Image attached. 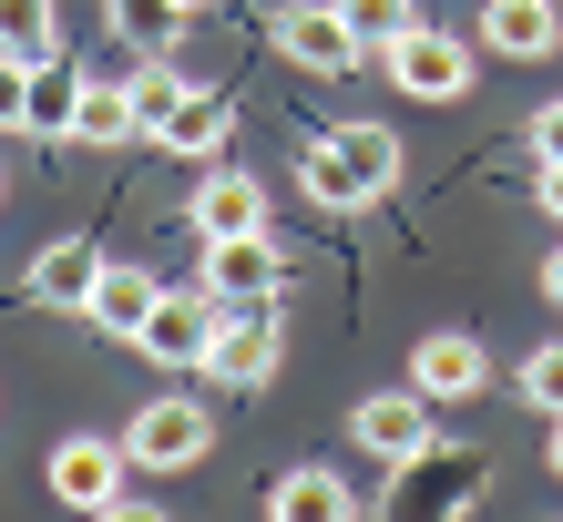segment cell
<instances>
[{
  "label": "cell",
  "instance_id": "obj_8",
  "mask_svg": "<svg viewBox=\"0 0 563 522\" xmlns=\"http://www.w3.org/2000/svg\"><path fill=\"white\" fill-rule=\"evenodd\" d=\"M206 369H216L225 389H267V379H277V298H267V308H225Z\"/></svg>",
  "mask_w": 563,
  "mask_h": 522
},
{
  "label": "cell",
  "instance_id": "obj_28",
  "mask_svg": "<svg viewBox=\"0 0 563 522\" xmlns=\"http://www.w3.org/2000/svg\"><path fill=\"white\" fill-rule=\"evenodd\" d=\"M543 206H553V215H563V165H543Z\"/></svg>",
  "mask_w": 563,
  "mask_h": 522
},
{
  "label": "cell",
  "instance_id": "obj_5",
  "mask_svg": "<svg viewBox=\"0 0 563 522\" xmlns=\"http://www.w3.org/2000/svg\"><path fill=\"white\" fill-rule=\"evenodd\" d=\"M267 31H277V52L297 62V73H349V62L369 52V42L349 31V11H339V0H287Z\"/></svg>",
  "mask_w": 563,
  "mask_h": 522
},
{
  "label": "cell",
  "instance_id": "obj_7",
  "mask_svg": "<svg viewBox=\"0 0 563 522\" xmlns=\"http://www.w3.org/2000/svg\"><path fill=\"white\" fill-rule=\"evenodd\" d=\"M216 318H225V308L206 298V287H195V298H175V287H164V298H154V318L134 329V348H144V358H164V369H206Z\"/></svg>",
  "mask_w": 563,
  "mask_h": 522
},
{
  "label": "cell",
  "instance_id": "obj_26",
  "mask_svg": "<svg viewBox=\"0 0 563 522\" xmlns=\"http://www.w3.org/2000/svg\"><path fill=\"white\" fill-rule=\"evenodd\" d=\"M533 165H563V92L533 113Z\"/></svg>",
  "mask_w": 563,
  "mask_h": 522
},
{
  "label": "cell",
  "instance_id": "obj_21",
  "mask_svg": "<svg viewBox=\"0 0 563 522\" xmlns=\"http://www.w3.org/2000/svg\"><path fill=\"white\" fill-rule=\"evenodd\" d=\"M113 31L164 62V52H175V31H185V0H113Z\"/></svg>",
  "mask_w": 563,
  "mask_h": 522
},
{
  "label": "cell",
  "instance_id": "obj_6",
  "mask_svg": "<svg viewBox=\"0 0 563 522\" xmlns=\"http://www.w3.org/2000/svg\"><path fill=\"white\" fill-rule=\"evenodd\" d=\"M206 298H216V308H267V298H277V246H267V225H246V236H206Z\"/></svg>",
  "mask_w": 563,
  "mask_h": 522
},
{
  "label": "cell",
  "instance_id": "obj_16",
  "mask_svg": "<svg viewBox=\"0 0 563 522\" xmlns=\"http://www.w3.org/2000/svg\"><path fill=\"white\" fill-rule=\"evenodd\" d=\"M73 123H82V73H73V62H31V123H21V134L62 144Z\"/></svg>",
  "mask_w": 563,
  "mask_h": 522
},
{
  "label": "cell",
  "instance_id": "obj_19",
  "mask_svg": "<svg viewBox=\"0 0 563 522\" xmlns=\"http://www.w3.org/2000/svg\"><path fill=\"white\" fill-rule=\"evenodd\" d=\"M82 144H123V134H144V113H134V82H82V123H73Z\"/></svg>",
  "mask_w": 563,
  "mask_h": 522
},
{
  "label": "cell",
  "instance_id": "obj_12",
  "mask_svg": "<svg viewBox=\"0 0 563 522\" xmlns=\"http://www.w3.org/2000/svg\"><path fill=\"white\" fill-rule=\"evenodd\" d=\"M410 379L430 389V400H472V389L492 379V358H482V338L430 329V338H410Z\"/></svg>",
  "mask_w": 563,
  "mask_h": 522
},
{
  "label": "cell",
  "instance_id": "obj_3",
  "mask_svg": "<svg viewBox=\"0 0 563 522\" xmlns=\"http://www.w3.org/2000/svg\"><path fill=\"white\" fill-rule=\"evenodd\" d=\"M482 481H492V462L482 451H410V462H389V502H410V512H472L482 502Z\"/></svg>",
  "mask_w": 563,
  "mask_h": 522
},
{
  "label": "cell",
  "instance_id": "obj_9",
  "mask_svg": "<svg viewBox=\"0 0 563 522\" xmlns=\"http://www.w3.org/2000/svg\"><path fill=\"white\" fill-rule=\"evenodd\" d=\"M123 462H134V451H113V441H62L52 451V492L62 502H73V512H134V502H123Z\"/></svg>",
  "mask_w": 563,
  "mask_h": 522
},
{
  "label": "cell",
  "instance_id": "obj_23",
  "mask_svg": "<svg viewBox=\"0 0 563 522\" xmlns=\"http://www.w3.org/2000/svg\"><path fill=\"white\" fill-rule=\"evenodd\" d=\"M185 103V73H164V62L144 52V73H134V113H144V134H164V113Z\"/></svg>",
  "mask_w": 563,
  "mask_h": 522
},
{
  "label": "cell",
  "instance_id": "obj_15",
  "mask_svg": "<svg viewBox=\"0 0 563 522\" xmlns=\"http://www.w3.org/2000/svg\"><path fill=\"white\" fill-rule=\"evenodd\" d=\"M482 42L512 52V62H543L563 42V21H553V0H492V11H482Z\"/></svg>",
  "mask_w": 563,
  "mask_h": 522
},
{
  "label": "cell",
  "instance_id": "obj_17",
  "mask_svg": "<svg viewBox=\"0 0 563 522\" xmlns=\"http://www.w3.org/2000/svg\"><path fill=\"white\" fill-rule=\"evenodd\" d=\"M225 134H236V103L185 82V103L164 113V134H154V144H175V154H225Z\"/></svg>",
  "mask_w": 563,
  "mask_h": 522
},
{
  "label": "cell",
  "instance_id": "obj_13",
  "mask_svg": "<svg viewBox=\"0 0 563 522\" xmlns=\"http://www.w3.org/2000/svg\"><path fill=\"white\" fill-rule=\"evenodd\" d=\"M154 298H164V287L144 277V267H123V256H103V277H92V329H103V338H134L144 329V318H154Z\"/></svg>",
  "mask_w": 563,
  "mask_h": 522
},
{
  "label": "cell",
  "instance_id": "obj_18",
  "mask_svg": "<svg viewBox=\"0 0 563 522\" xmlns=\"http://www.w3.org/2000/svg\"><path fill=\"white\" fill-rule=\"evenodd\" d=\"M267 512H277V522H339V512H349V481H339V471H287L277 492H267Z\"/></svg>",
  "mask_w": 563,
  "mask_h": 522
},
{
  "label": "cell",
  "instance_id": "obj_20",
  "mask_svg": "<svg viewBox=\"0 0 563 522\" xmlns=\"http://www.w3.org/2000/svg\"><path fill=\"white\" fill-rule=\"evenodd\" d=\"M0 52H11V62H62L52 0H0Z\"/></svg>",
  "mask_w": 563,
  "mask_h": 522
},
{
  "label": "cell",
  "instance_id": "obj_30",
  "mask_svg": "<svg viewBox=\"0 0 563 522\" xmlns=\"http://www.w3.org/2000/svg\"><path fill=\"white\" fill-rule=\"evenodd\" d=\"M185 11H206V0H185Z\"/></svg>",
  "mask_w": 563,
  "mask_h": 522
},
{
  "label": "cell",
  "instance_id": "obj_14",
  "mask_svg": "<svg viewBox=\"0 0 563 522\" xmlns=\"http://www.w3.org/2000/svg\"><path fill=\"white\" fill-rule=\"evenodd\" d=\"M92 277H103V256H92L82 236H62V246L31 256V298L42 308H92Z\"/></svg>",
  "mask_w": 563,
  "mask_h": 522
},
{
  "label": "cell",
  "instance_id": "obj_29",
  "mask_svg": "<svg viewBox=\"0 0 563 522\" xmlns=\"http://www.w3.org/2000/svg\"><path fill=\"white\" fill-rule=\"evenodd\" d=\"M553 471H563V420H553Z\"/></svg>",
  "mask_w": 563,
  "mask_h": 522
},
{
  "label": "cell",
  "instance_id": "obj_11",
  "mask_svg": "<svg viewBox=\"0 0 563 522\" xmlns=\"http://www.w3.org/2000/svg\"><path fill=\"white\" fill-rule=\"evenodd\" d=\"M185 225H195V246L206 236H246V225H267V185L256 175H195V195H185Z\"/></svg>",
  "mask_w": 563,
  "mask_h": 522
},
{
  "label": "cell",
  "instance_id": "obj_27",
  "mask_svg": "<svg viewBox=\"0 0 563 522\" xmlns=\"http://www.w3.org/2000/svg\"><path fill=\"white\" fill-rule=\"evenodd\" d=\"M543 298H553V308H563V256H543Z\"/></svg>",
  "mask_w": 563,
  "mask_h": 522
},
{
  "label": "cell",
  "instance_id": "obj_4",
  "mask_svg": "<svg viewBox=\"0 0 563 522\" xmlns=\"http://www.w3.org/2000/svg\"><path fill=\"white\" fill-rule=\"evenodd\" d=\"M441 400L410 379V389H369V400L349 410V431H358V451H379V462H410V451H430L441 441V420H430Z\"/></svg>",
  "mask_w": 563,
  "mask_h": 522
},
{
  "label": "cell",
  "instance_id": "obj_25",
  "mask_svg": "<svg viewBox=\"0 0 563 522\" xmlns=\"http://www.w3.org/2000/svg\"><path fill=\"white\" fill-rule=\"evenodd\" d=\"M21 123H31V62L0 52V134H21Z\"/></svg>",
  "mask_w": 563,
  "mask_h": 522
},
{
  "label": "cell",
  "instance_id": "obj_2",
  "mask_svg": "<svg viewBox=\"0 0 563 522\" xmlns=\"http://www.w3.org/2000/svg\"><path fill=\"white\" fill-rule=\"evenodd\" d=\"M379 62H389V82H400L410 103H461V92H472V42H451V31H430V21H410Z\"/></svg>",
  "mask_w": 563,
  "mask_h": 522
},
{
  "label": "cell",
  "instance_id": "obj_10",
  "mask_svg": "<svg viewBox=\"0 0 563 522\" xmlns=\"http://www.w3.org/2000/svg\"><path fill=\"white\" fill-rule=\"evenodd\" d=\"M206 441H216V420L195 410V400H154V410H134V431H123V451H134L144 471H185V462H206Z\"/></svg>",
  "mask_w": 563,
  "mask_h": 522
},
{
  "label": "cell",
  "instance_id": "obj_1",
  "mask_svg": "<svg viewBox=\"0 0 563 522\" xmlns=\"http://www.w3.org/2000/svg\"><path fill=\"white\" fill-rule=\"evenodd\" d=\"M297 175H308L318 206H379L389 175H400V134H389V123H339Z\"/></svg>",
  "mask_w": 563,
  "mask_h": 522
},
{
  "label": "cell",
  "instance_id": "obj_24",
  "mask_svg": "<svg viewBox=\"0 0 563 522\" xmlns=\"http://www.w3.org/2000/svg\"><path fill=\"white\" fill-rule=\"evenodd\" d=\"M522 400H533L543 420H563V338H543L533 358H522Z\"/></svg>",
  "mask_w": 563,
  "mask_h": 522
},
{
  "label": "cell",
  "instance_id": "obj_22",
  "mask_svg": "<svg viewBox=\"0 0 563 522\" xmlns=\"http://www.w3.org/2000/svg\"><path fill=\"white\" fill-rule=\"evenodd\" d=\"M339 11H349V31H358V42H369V52H389V42H400V31L420 21L410 0H339Z\"/></svg>",
  "mask_w": 563,
  "mask_h": 522
}]
</instances>
